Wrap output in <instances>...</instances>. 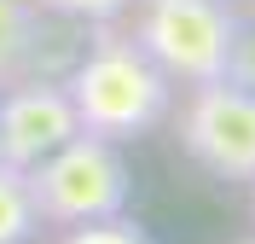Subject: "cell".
<instances>
[{
  "label": "cell",
  "mask_w": 255,
  "mask_h": 244,
  "mask_svg": "<svg viewBox=\"0 0 255 244\" xmlns=\"http://www.w3.org/2000/svg\"><path fill=\"white\" fill-rule=\"evenodd\" d=\"M64 93H70V111H76L81 134L128 146V140L151 134L168 116L174 81L133 47V35H99L93 47L70 64Z\"/></svg>",
  "instance_id": "1"
},
{
  "label": "cell",
  "mask_w": 255,
  "mask_h": 244,
  "mask_svg": "<svg viewBox=\"0 0 255 244\" xmlns=\"http://www.w3.org/2000/svg\"><path fill=\"white\" fill-rule=\"evenodd\" d=\"M23 180H29L35 215L52 221V227H81V221L122 215L128 198H133V175H128L122 146L116 140H99V134L64 140L52 157L23 169Z\"/></svg>",
  "instance_id": "2"
},
{
  "label": "cell",
  "mask_w": 255,
  "mask_h": 244,
  "mask_svg": "<svg viewBox=\"0 0 255 244\" xmlns=\"http://www.w3.org/2000/svg\"><path fill=\"white\" fill-rule=\"evenodd\" d=\"M133 47L168 81L203 87L226 76V52L238 35V17L226 0H133Z\"/></svg>",
  "instance_id": "3"
},
{
  "label": "cell",
  "mask_w": 255,
  "mask_h": 244,
  "mask_svg": "<svg viewBox=\"0 0 255 244\" xmlns=\"http://www.w3.org/2000/svg\"><path fill=\"white\" fill-rule=\"evenodd\" d=\"M180 151L215 180H255V93L226 76L191 87L180 111Z\"/></svg>",
  "instance_id": "4"
},
{
  "label": "cell",
  "mask_w": 255,
  "mask_h": 244,
  "mask_svg": "<svg viewBox=\"0 0 255 244\" xmlns=\"http://www.w3.org/2000/svg\"><path fill=\"white\" fill-rule=\"evenodd\" d=\"M76 134L81 122L70 111V93L58 76H23L12 87H0V163L35 169Z\"/></svg>",
  "instance_id": "5"
},
{
  "label": "cell",
  "mask_w": 255,
  "mask_h": 244,
  "mask_svg": "<svg viewBox=\"0 0 255 244\" xmlns=\"http://www.w3.org/2000/svg\"><path fill=\"white\" fill-rule=\"evenodd\" d=\"M41 35H47V23H41V6L35 0H0V87L35 76Z\"/></svg>",
  "instance_id": "6"
},
{
  "label": "cell",
  "mask_w": 255,
  "mask_h": 244,
  "mask_svg": "<svg viewBox=\"0 0 255 244\" xmlns=\"http://www.w3.org/2000/svg\"><path fill=\"white\" fill-rule=\"evenodd\" d=\"M35 233H41V215H35L29 180H23V169L0 163V244H29Z\"/></svg>",
  "instance_id": "7"
},
{
  "label": "cell",
  "mask_w": 255,
  "mask_h": 244,
  "mask_svg": "<svg viewBox=\"0 0 255 244\" xmlns=\"http://www.w3.org/2000/svg\"><path fill=\"white\" fill-rule=\"evenodd\" d=\"M58 244H157L151 233L133 221V215H105V221H81V227H64Z\"/></svg>",
  "instance_id": "8"
},
{
  "label": "cell",
  "mask_w": 255,
  "mask_h": 244,
  "mask_svg": "<svg viewBox=\"0 0 255 244\" xmlns=\"http://www.w3.org/2000/svg\"><path fill=\"white\" fill-rule=\"evenodd\" d=\"M35 6L52 17H70V23H116L133 0H35Z\"/></svg>",
  "instance_id": "9"
},
{
  "label": "cell",
  "mask_w": 255,
  "mask_h": 244,
  "mask_svg": "<svg viewBox=\"0 0 255 244\" xmlns=\"http://www.w3.org/2000/svg\"><path fill=\"white\" fill-rule=\"evenodd\" d=\"M226 81H238V87H250V93H255V23H238V35H232Z\"/></svg>",
  "instance_id": "10"
},
{
  "label": "cell",
  "mask_w": 255,
  "mask_h": 244,
  "mask_svg": "<svg viewBox=\"0 0 255 244\" xmlns=\"http://www.w3.org/2000/svg\"><path fill=\"white\" fill-rule=\"evenodd\" d=\"M244 244H255V239H244Z\"/></svg>",
  "instance_id": "11"
},
{
  "label": "cell",
  "mask_w": 255,
  "mask_h": 244,
  "mask_svg": "<svg viewBox=\"0 0 255 244\" xmlns=\"http://www.w3.org/2000/svg\"><path fill=\"white\" fill-rule=\"evenodd\" d=\"M250 186H255V180H250Z\"/></svg>",
  "instance_id": "12"
}]
</instances>
